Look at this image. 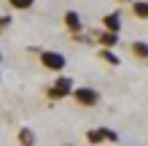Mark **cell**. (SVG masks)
I'll use <instances>...</instances> for the list:
<instances>
[{"instance_id":"cell-16","label":"cell","mask_w":148,"mask_h":146,"mask_svg":"<svg viewBox=\"0 0 148 146\" xmlns=\"http://www.w3.org/2000/svg\"><path fill=\"white\" fill-rule=\"evenodd\" d=\"M0 62H3V54H0Z\"/></svg>"},{"instance_id":"cell-7","label":"cell","mask_w":148,"mask_h":146,"mask_svg":"<svg viewBox=\"0 0 148 146\" xmlns=\"http://www.w3.org/2000/svg\"><path fill=\"white\" fill-rule=\"evenodd\" d=\"M16 138H19V146H35V133H32L30 127H19Z\"/></svg>"},{"instance_id":"cell-17","label":"cell","mask_w":148,"mask_h":146,"mask_svg":"<svg viewBox=\"0 0 148 146\" xmlns=\"http://www.w3.org/2000/svg\"><path fill=\"white\" fill-rule=\"evenodd\" d=\"M65 146H70V143H65Z\"/></svg>"},{"instance_id":"cell-5","label":"cell","mask_w":148,"mask_h":146,"mask_svg":"<svg viewBox=\"0 0 148 146\" xmlns=\"http://www.w3.org/2000/svg\"><path fill=\"white\" fill-rule=\"evenodd\" d=\"M94 41H97V44L102 46V49H113L119 44V33H110V30H94Z\"/></svg>"},{"instance_id":"cell-3","label":"cell","mask_w":148,"mask_h":146,"mask_svg":"<svg viewBox=\"0 0 148 146\" xmlns=\"http://www.w3.org/2000/svg\"><path fill=\"white\" fill-rule=\"evenodd\" d=\"M73 100L78 106H84V108H94L100 103V92L94 87H75L73 89Z\"/></svg>"},{"instance_id":"cell-6","label":"cell","mask_w":148,"mask_h":146,"mask_svg":"<svg viewBox=\"0 0 148 146\" xmlns=\"http://www.w3.org/2000/svg\"><path fill=\"white\" fill-rule=\"evenodd\" d=\"M102 27L110 30V33H119V30H121V14H119V11L105 14V16H102Z\"/></svg>"},{"instance_id":"cell-10","label":"cell","mask_w":148,"mask_h":146,"mask_svg":"<svg viewBox=\"0 0 148 146\" xmlns=\"http://www.w3.org/2000/svg\"><path fill=\"white\" fill-rule=\"evenodd\" d=\"M97 54H100V60H105L108 65H121V57H119L113 49H100Z\"/></svg>"},{"instance_id":"cell-11","label":"cell","mask_w":148,"mask_h":146,"mask_svg":"<svg viewBox=\"0 0 148 146\" xmlns=\"http://www.w3.org/2000/svg\"><path fill=\"white\" fill-rule=\"evenodd\" d=\"M86 141H89L92 146H97V143H105V135H102V127H94V130H86Z\"/></svg>"},{"instance_id":"cell-8","label":"cell","mask_w":148,"mask_h":146,"mask_svg":"<svg viewBox=\"0 0 148 146\" xmlns=\"http://www.w3.org/2000/svg\"><path fill=\"white\" fill-rule=\"evenodd\" d=\"M129 49H132V54L137 60H148V41H132Z\"/></svg>"},{"instance_id":"cell-9","label":"cell","mask_w":148,"mask_h":146,"mask_svg":"<svg viewBox=\"0 0 148 146\" xmlns=\"http://www.w3.org/2000/svg\"><path fill=\"white\" fill-rule=\"evenodd\" d=\"M132 14L137 19H148V0H132Z\"/></svg>"},{"instance_id":"cell-15","label":"cell","mask_w":148,"mask_h":146,"mask_svg":"<svg viewBox=\"0 0 148 146\" xmlns=\"http://www.w3.org/2000/svg\"><path fill=\"white\" fill-rule=\"evenodd\" d=\"M121 3H132V0H121Z\"/></svg>"},{"instance_id":"cell-13","label":"cell","mask_w":148,"mask_h":146,"mask_svg":"<svg viewBox=\"0 0 148 146\" xmlns=\"http://www.w3.org/2000/svg\"><path fill=\"white\" fill-rule=\"evenodd\" d=\"M102 135H105V141H108V143H119V133H116V130H110V127H102Z\"/></svg>"},{"instance_id":"cell-1","label":"cell","mask_w":148,"mask_h":146,"mask_svg":"<svg viewBox=\"0 0 148 146\" xmlns=\"http://www.w3.org/2000/svg\"><path fill=\"white\" fill-rule=\"evenodd\" d=\"M38 57H40V65L46 68V71H51V73H62V71H65V65H67V60H65L62 51L40 49V51H38Z\"/></svg>"},{"instance_id":"cell-2","label":"cell","mask_w":148,"mask_h":146,"mask_svg":"<svg viewBox=\"0 0 148 146\" xmlns=\"http://www.w3.org/2000/svg\"><path fill=\"white\" fill-rule=\"evenodd\" d=\"M73 89H75L73 81L67 79V76H59V79L46 89V98L49 100H65V98H73Z\"/></svg>"},{"instance_id":"cell-12","label":"cell","mask_w":148,"mask_h":146,"mask_svg":"<svg viewBox=\"0 0 148 146\" xmlns=\"http://www.w3.org/2000/svg\"><path fill=\"white\" fill-rule=\"evenodd\" d=\"M8 6H11L14 11H30V8L35 6V0H8Z\"/></svg>"},{"instance_id":"cell-14","label":"cell","mask_w":148,"mask_h":146,"mask_svg":"<svg viewBox=\"0 0 148 146\" xmlns=\"http://www.w3.org/2000/svg\"><path fill=\"white\" fill-rule=\"evenodd\" d=\"M5 27H11V16H0V33H3Z\"/></svg>"},{"instance_id":"cell-4","label":"cell","mask_w":148,"mask_h":146,"mask_svg":"<svg viewBox=\"0 0 148 146\" xmlns=\"http://www.w3.org/2000/svg\"><path fill=\"white\" fill-rule=\"evenodd\" d=\"M62 22H65V30L70 33V35H75V33H84V22H81V16H78V11H65L62 16Z\"/></svg>"}]
</instances>
